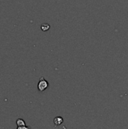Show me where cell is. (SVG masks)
Returning a JSON list of instances; mask_svg holds the SVG:
<instances>
[{
	"label": "cell",
	"instance_id": "5b68a950",
	"mask_svg": "<svg viewBox=\"0 0 128 129\" xmlns=\"http://www.w3.org/2000/svg\"><path fill=\"white\" fill-rule=\"evenodd\" d=\"M29 128V127H27V126H22V127H17V129H28Z\"/></svg>",
	"mask_w": 128,
	"mask_h": 129
},
{
	"label": "cell",
	"instance_id": "3957f363",
	"mask_svg": "<svg viewBox=\"0 0 128 129\" xmlns=\"http://www.w3.org/2000/svg\"><path fill=\"white\" fill-rule=\"evenodd\" d=\"M16 123H17V127H22V126H25V125H26V123H25L24 120H23L22 119H17Z\"/></svg>",
	"mask_w": 128,
	"mask_h": 129
},
{
	"label": "cell",
	"instance_id": "6da1fadb",
	"mask_svg": "<svg viewBox=\"0 0 128 129\" xmlns=\"http://www.w3.org/2000/svg\"><path fill=\"white\" fill-rule=\"evenodd\" d=\"M37 87H38V90L40 92H43L44 91H45L49 87V83L44 77H41L38 82Z\"/></svg>",
	"mask_w": 128,
	"mask_h": 129
},
{
	"label": "cell",
	"instance_id": "7a4b0ae2",
	"mask_svg": "<svg viewBox=\"0 0 128 129\" xmlns=\"http://www.w3.org/2000/svg\"><path fill=\"white\" fill-rule=\"evenodd\" d=\"M63 122V119L61 116H57V117L54 118V123L55 126L60 125Z\"/></svg>",
	"mask_w": 128,
	"mask_h": 129
},
{
	"label": "cell",
	"instance_id": "277c9868",
	"mask_svg": "<svg viewBox=\"0 0 128 129\" xmlns=\"http://www.w3.org/2000/svg\"><path fill=\"white\" fill-rule=\"evenodd\" d=\"M49 29H50V25H49L48 23H42L41 26V29L42 31H44V32L48 31Z\"/></svg>",
	"mask_w": 128,
	"mask_h": 129
}]
</instances>
